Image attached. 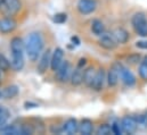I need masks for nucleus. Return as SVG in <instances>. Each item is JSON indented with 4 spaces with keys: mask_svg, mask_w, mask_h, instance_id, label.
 <instances>
[{
    "mask_svg": "<svg viewBox=\"0 0 147 135\" xmlns=\"http://www.w3.org/2000/svg\"><path fill=\"white\" fill-rule=\"evenodd\" d=\"M94 131V125L90 119H82L79 124V132L83 135H90Z\"/></svg>",
    "mask_w": 147,
    "mask_h": 135,
    "instance_id": "6ab92c4d",
    "label": "nucleus"
},
{
    "mask_svg": "<svg viewBox=\"0 0 147 135\" xmlns=\"http://www.w3.org/2000/svg\"><path fill=\"white\" fill-rule=\"evenodd\" d=\"M114 66L119 69L120 77H121L122 82H123L127 86H132V85H135V83H136V77L134 76V74H132L130 70H128L127 68L123 67V66H122L121 64H119V63H115Z\"/></svg>",
    "mask_w": 147,
    "mask_h": 135,
    "instance_id": "39448f33",
    "label": "nucleus"
},
{
    "mask_svg": "<svg viewBox=\"0 0 147 135\" xmlns=\"http://www.w3.org/2000/svg\"><path fill=\"white\" fill-rule=\"evenodd\" d=\"M71 41L73 42V44L74 43H75L76 45H79V44H80V40H79L76 36H72V37H71Z\"/></svg>",
    "mask_w": 147,
    "mask_h": 135,
    "instance_id": "c9c22d12",
    "label": "nucleus"
},
{
    "mask_svg": "<svg viewBox=\"0 0 147 135\" xmlns=\"http://www.w3.org/2000/svg\"><path fill=\"white\" fill-rule=\"evenodd\" d=\"M87 64V59L86 58H81L80 60H79V63H78V67H81L83 68V66Z\"/></svg>",
    "mask_w": 147,
    "mask_h": 135,
    "instance_id": "72a5a7b5",
    "label": "nucleus"
},
{
    "mask_svg": "<svg viewBox=\"0 0 147 135\" xmlns=\"http://www.w3.org/2000/svg\"><path fill=\"white\" fill-rule=\"evenodd\" d=\"M38 107L37 103H33V102H25V108H36Z\"/></svg>",
    "mask_w": 147,
    "mask_h": 135,
    "instance_id": "f704fd0d",
    "label": "nucleus"
},
{
    "mask_svg": "<svg viewBox=\"0 0 147 135\" xmlns=\"http://www.w3.org/2000/svg\"><path fill=\"white\" fill-rule=\"evenodd\" d=\"M0 72H1V69H0Z\"/></svg>",
    "mask_w": 147,
    "mask_h": 135,
    "instance_id": "4c0bfd02",
    "label": "nucleus"
},
{
    "mask_svg": "<svg viewBox=\"0 0 147 135\" xmlns=\"http://www.w3.org/2000/svg\"><path fill=\"white\" fill-rule=\"evenodd\" d=\"M50 59H51V53H50V50L47 49V51H45L38 63V67L37 70L39 74H43L47 72V69L50 67Z\"/></svg>",
    "mask_w": 147,
    "mask_h": 135,
    "instance_id": "9d476101",
    "label": "nucleus"
},
{
    "mask_svg": "<svg viewBox=\"0 0 147 135\" xmlns=\"http://www.w3.org/2000/svg\"><path fill=\"white\" fill-rule=\"evenodd\" d=\"M0 98H1V91H0Z\"/></svg>",
    "mask_w": 147,
    "mask_h": 135,
    "instance_id": "e433bc0d",
    "label": "nucleus"
},
{
    "mask_svg": "<svg viewBox=\"0 0 147 135\" xmlns=\"http://www.w3.org/2000/svg\"><path fill=\"white\" fill-rule=\"evenodd\" d=\"M132 27L135 32L140 36H147V19L143 13H137L132 16L131 19Z\"/></svg>",
    "mask_w": 147,
    "mask_h": 135,
    "instance_id": "7ed1b4c3",
    "label": "nucleus"
},
{
    "mask_svg": "<svg viewBox=\"0 0 147 135\" xmlns=\"http://www.w3.org/2000/svg\"><path fill=\"white\" fill-rule=\"evenodd\" d=\"M113 36L115 37L116 42L120 43V44H124V43H127V42L129 41V37H130V36H129V33H128V31L124 30V29H122V27H117V29H115L114 32H113Z\"/></svg>",
    "mask_w": 147,
    "mask_h": 135,
    "instance_id": "dca6fc26",
    "label": "nucleus"
},
{
    "mask_svg": "<svg viewBox=\"0 0 147 135\" xmlns=\"http://www.w3.org/2000/svg\"><path fill=\"white\" fill-rule=\"evenodd\" d=\"M9 117V112L6 108H3L2 106H0V125H3L5 122L8 119Z\"/></svg>",
    "mask_w": 147,
    "mask_h": 135,
    "instance_id": "bb28decb",
    "label": "nucleus"
},
{
    "mask_svg": "<svg viewBox=\"0 0 147 135\" xmlns=\"http://www.w3.org/2000/svg\"><path fill=\"white\" fill-rule=\"evenodd\" d=\"M91 31L95 35H103L105 33V25L99 19H94L91 23Z\"/></svg>",
    "mask_w": 147,
    "mask_h": 135,
    "instance_id": "4be33fe9",
    "label": "nucleus"
},
{
    "mask_svg": "<svg viewBox=\"0 0 147 135\" xmlns=\"http://www.w3.org/2000/svg\"><path fill=\"white\" fill-rule=\"evenodd\" d=\"M119 78H120V73H119V69L115 67L114 65L110 68L109 73H107V77H106V81H107V84L111 88H114L117 82H119Z\"/></svg>",
    "mask_w": 147,
    "mask_h": 135,
    "instance_id": "2eb2a0df",
    "label": "nucleus"
},
{
    "mask_svg": "<svg viewBox=\"0 0 147 135\" xmlns=\"http://www.w3.org/2000/svg\"><path fill=\"white\" fill-rule=\"evenodd\" d=\"M117 42L115 40V37L113 36V34H103L100 35L99 39V45L106 50H113L116 47Z\"/></svg>",
    "mask_w": 147,
    "mask_h": 135,
    "instance_id": "ddd939ff",
    "label": "nucleus"
},
{
    "mask_svg": "<svg viewBox=\"0 0 147 135\" xmlns=\"http://www.w3.org/2000/svg\"><path fill=\"white\" fill-rule=\"evenodd\" d=\"M138 72H139V76H140L144 81H147V64L146 63H144V61L140 63Z\"/></svg>",
    "mask_w": 147,
    "mask_h": 135,
    "instance_id": "cd10ccee",
    "label": "nucleus"
},
{
    "mask_svg": "<svg viewBox=\"0 0 147 135\" xmlns=\"http://www.w3.org/2000/svg\"><path fill=\"white\" fill-rule=\"evenodd\" d=\"M122 132H123V128H122V126H121L119 123H114V124L112 125V133H113V134L121 135Z\"/></svg>",
    "mask_w": 147,
    "mask_h": 135,
    "instance_id": "7c9ffc66",
    "label": "nucleus"
},
{
    "mask_svg": "<svg viewBox=\"0 0 147 135\" xmlns=\"http://www.w3.org/2000/svg\"><path fill=\"white\" fill-rule=\"evenodd\" d=\"M136 47L139 49H147V40H142L136 42Z\"/></svg>",
    "mask_w": 147,
    "mask_h": 135,
    "instance_id": "473e14b6",
    "label": "nucleus"
},
{
    "mask_svg": "<svg viewBox=\"0 0 147 135\" xmlns=\"http://www.w3.org/2000/svg\"><path fill=\"white\" fill-rule=\"evenodd\" d=\"M137 120V125L138 127H142V128H147V116L145 115H140L136 118Z\"/></svg>",
    "mask_w": 147,
    "mask_h": 135,
    "instance_id": "c85d7f7f",
    "label": "nucleus"
},
{
    "mask_svg": "<svg viewBox=\"0 0 147 135\" xmlns=\"http://www.w3.org/2000/svg\"><path fill=\"white\" fill-rule=\"evenodd\" d=\"M10 66L16 72L22 70L24 67V52H11Z\"/></svg>",
    "mask_w": 147,
    "mask_h": 135,
    "instance_id": "f8f14e48",
    "label": "nucleus"
},
{
    "mask_svg": "<svg viewBox=\"0 0 147 135\" xmlns=\"http://www.w3.org/2000/svg\"><path fill=\"white\" fill-rule=\"evenodd\" d=\"M96 73H97V70L95 69L94 66H89V67L84 69V72H83V83H84L86 86H88V88L92 86Z\"/></svg>",
    "mask_w": 147,
    "mask_h": 135,
    "instance_id": "4468645a",
    "label": "nucleus"
},
{
    "mask_svg": "<svg viewBox=\"0 0 147 135\" xmlns=\"http://www.w3.org/2000/svg\"><path fill=\"white\" fill-rule=\"evenodd\" d=\"M18 94V88L16 85H9L1 91V98L3 99H13Z\"/></svg>",
    "mask_w": 147,
    "mask_h": 135,
    "instance_id": "412c9836",
    "label": "nucleus"
},
{
    "mask_svg": "<svg viewBox=\"0 0 147 135\" xmlns=\"http://www.w3.org/2000/svg\"><path fill=\"white\" fill-rule=\"evenodd\" d=\"M71 75H72L71 64L69 60H65L56 70V81L61 83H66L71 80Z\"/></svg>",
    "mask_w": 147,
    "mask_h": 135,
    "instance_id": "20e7f679",
    "label": "nucleus"
},
{
    "mask_svg": "<svg viewBox=\"0 0 147 135\" xmlns=\"http://www.w3.org/2000/svg\"><path fill=\"white\" fill-rule=\"evenodd\" d=\"M10 68H11L10 61H9L2 53H0V69H1L2 72H8Z\"/></svg>",
    "mask_w": 147,
    "mask_h": 135,
    "instance_id": "5701e85b",
    "label": "nucleus"
},
{
    "mask_svg": "<svg viewBox=\"0 0 147 135\" xmlns=\"http://www.w3.org/2000/svg\"><path fill=\"white\" fill-rule=\"evenodd\" d=\"M97 8L96 0H79L78 2V10L82 15H89L94 13Z\"/></svg>",
    "mask_w": 147,
    "mask_h": 135,
    "instance_id": "423d86ee",
    "label": "nucleus"
},
{
    "mask_svg": "<svg viewBox=\"0 0 147 135\" xmlns=\"http://www.w3.org/2000/svg\"><path fill=\"white\" fill-rule=\"evenodd\" d=\"M63 131L70 135L75 134V133L79 131L78 120H76L75 118H69V119L64 123V125H63Z\"/></svg>",
    "mask_w": 147,
    "mask_h": 135,
    "instance_id": "f3484780",
    "label": "nucleus"
},
{
    "mask_svg": "<svg viewBox=\"0 0 147 135\" xmlns=\"http://www.w3.org/2000/svg\"><path fill=\"white\" fill-rule=\"evenodd\" d=\"M111 133H112V126L107 124H102L97 130V134L99 135H110Z\"/></svg>",
    "mask_w": 147,
    "mask_h": 135,
    "instance_id": "393cba45",
    "label": "nucleus"
},
{
    "mask_svg": "<svg viewBox=\"0 0 147 135\" xmlns=\"http://www.w3.org/2000/svg\"><path fill=\"white\" fill-rule=\"evenodd\" d=\"M83 68L81 67H78L74 69L73 72H72V75H71V84L73 85V86H79L80 84H82L83 83Z\"/></svg>",
    "mask_w": 147,
    "mask_h": 135,
    "instance_id": "a211bd4d",
    "label": "nucleus"
},
{
    "mask_svg": "<svg viewBox=\"0 0 147 135\" xmlns=\"http://www.w3.org/2000/svg\"><path fill=\"white\" fill-rule=\"evenodd\" d=\"M16 27H17V22L13 17H5L3 19L0 21V33H11L16 30Z\"/></svg>",
    "mask_w": 147,
    "mask_h": 135,
    "instance_id": "0eeeda50",
    "label": "nucleus"
},
{
    "mask_svg": "<svg viewBox=\"0 0 147 135\" xmlns=\"http://www.w3.org/2000/svg\"><path fill=\"white\" fill-rule=\"evenodd\" d=\"M50 132L53 134H61L63 132V127H59V126H55V125H51L50 126Z\"/></svg>",
    "mask_w": 147,
    "mask_h": 135,
    "instance_id": "2f4dec72",
    "label": "nucleus"
},
{
    "mask_svg": "<svg viewBox=\"0 0 147 135\" xmlns=\"http://www.w3.org/2000/svg\"><path fill=\"white\" fill-rule=\"evenodd\" d=\"M0 134L3 135H21V126H16L14 124L5 125L0 128Z\"/></svg>",
    "mask_w": 147,
    "mask_h": 135,
    "instance_id": "aec40b11",
    "label": "nucleus"
},
{
    "mask_svg": "<svg viewBox=\"0 0 147 135\" xmlns=\"http://www.w3.org/2000/svg\"><path fill=\"white\" fill-rule=\"evenodd\" d=\"M64 58V51L62 48H56L51 55V59H50V68L51 70L56 72L57 68L62 65V63L64 61L63 60Z\"/></svg>",
    "mask_w": 147,
    "mask_h": 135,
    "instance_id": "1a4fd4ad",
    "label": "nucleus"
},
{
    "mask_svg": "<svg viewBox=\"0 0 147 135\" xmlns=\"http://www.w3.org/2000/svg\"><path fill=\"white\" fill-rule=\"evenodd\" d=\"M21 8V0H0V14L5 17H14Z\"/></svg>",
    "mask_w": 147,
    "mask_h": 135,
    "instance_id": "f03ea898",
    "label": "nucleus"
},
{
    "mask_svg": "<svg viewBox=\"0 0 147 135\" xmlns=\"http://www.w3.org/2000/svg\"><path fill=\"white\" fill-rule=\"evenodd\" d=\"M36 131H34V127L32 124H23L21 125V135H31L33 134Z\"/></svg>",
    "mask_w": 147,
    "mask_h": 135,
    "instance_id": "b1692460",
    "label": "nucleus"
},
{
    "mask_svg": "<svg viewBox=\"0 0 147 135\" xmlns=\"http://www.w3.org/2000/svg\"><path fill=\"white\" fill-rule=\"evenodd\" d=\"M53 21H54L56 24H63V23H65V22L67 21V15H66L65 13H58V14H56V15L54 16Z\"/></svg>",
    "mask_w": 147,
    "mask_h": 135,
    "instance_id": "a878e982",
    "label": "nucleus"
},
{
    "mask_svg": "<svg viewBox=\"0 0 147 135\" xmlns=\"http://www.w3.org/2000/svg\"><path fill=\"white\" fill-rule=\"evenodd\" d=\"M43 49V39L40 33L33 32L29 34L25 41V52L31 61H37Z\"/></svg>",
    "mask_w": 147,
    "mask_h": 135,
    "instance_id": "f257e3e1",
    "label": "nucleus"
},
{
    "mask_svg": "<svg viewBox=\"0 0 147 135\" xmlns=\"http://www.w3.org/2000/svg\"><path fill=\"white\" fill-rule=\"evenodd\" d=\"M121 126H122V128H123V132L129 133V134L135 133V132L137 131V128H138L136 118L130 117V116H125V117L122 118V120H121Z\"/></svg>",
    "mask_w": 147,
    "mask_h": 135,
    "instance_id": "6e6552de",
    "label": "nucleus"
},
{
    "mask_svg": "<svg viewBox=\"0 0 147 135\" xmlns=\"http://www.w3.org/2000/svg\"><path fill=\"white\" fill-rule=\"evenodd\" d=\"M127 61H128V64H131V65L138 64L140 61V55L139 53H132V55L128 56Z\"/></svg>",
    "mask_w": 147,
    "mask_h": 135,
    "instance_id": "c756f323",
    "label": "nucleus"
},
{
    "mask_svg": "<svg viewBox=\"0 0 147 135\" xmlns=\"http://www.w3.org/2000/svg\"><path fill=\"white\" fill-rule=\"evenodd\" d=\"M105 81H106L105 70H104V68H99L97 70V73H96V76H95V80H94L91 89H94L95 91H102L103 88H104Z\"/></svg>",
    "mask_w": 147,
    "mask_h": 135,
    "instance_id": "9b49d317",
    "label": "nucleus"
}]
</instances>
